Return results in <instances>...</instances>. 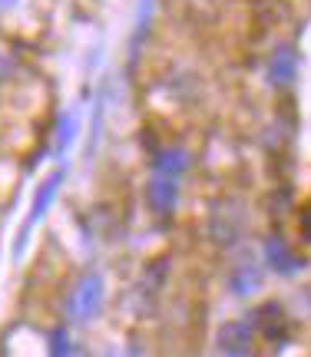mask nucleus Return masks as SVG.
<instances>
[{
	"mask_svg": "<svg viewBox=\"0 0 311 357\" xmlns=\"http://www.w3.org/2000/svg\"><path fill=\"white\" fill-rule=\"evenodd\" d=\"M10 3H17V0H0V7H10Z\"/></svg>",
	"mask_w": 311,
	"mask_h": 357,
	"instance_id": "obj_12",
	"label": "nucleus"
},
{
	"mask_svg": "<svg viewBox=\"0 0 311 357\" xmlns=\"http://www.w3.org/2000/svg\"><path fill=\"white\" fill-rule=\"evenodd\" d=\"M50 357H79L77 354V344L66 328H53L50 331Z\"/></svg>",
	"mask_w": 311,
	"mask_h": 357,
	"instance_id": "obj_10",
	"label": "nucleus"
},
{
	"mask_svg": "<svg viewBox=\"0 0 311 357\" xmlns=\"http://www.w3.org/2000/svg\"><path fill=\"white\" fill-rule=\"evenodd\" d=\"M245 231V218L238 208H222V212H212V222H208V235L219 248H235V242L242 238Z\"/></svg>",
	"mask_w": 311,
	"mask_h": 357,
	"instance_id": "obj_2",
	"label": "nucleus"
},
{
	"mask_svg": "<svg viewBox=\"0 0 311 357\" xmlns=\"http://www.w3.org/2000/svg\"><path fill=\"white\" fill-rule=\"evenodd\" d=\"M295 70H298V53L291 50L288 43L275 47L272 60H268V83L272 86H288L295 79Z\"/></svg>",
	"mask_w": 311,
	"mask_h": 357,
	"instance_id": "obj_9",
	"label": "nucleus"
},
{
	"mask_svg": "<svg viewBox=\"0 0 311 357\" xmlns=\"http://www.w3.org/2000/svg\"><path fill=\"white\" fill-rule=\"evenodd\" d=\"M63 176H66V169H56V172H53V176L47 178V182H43V185H40V189H37V195H33V205H30V212H26V218H24V231H20V245L26 242V235L33 231V225H37V222H40V215H43V212H47V208H50V205H53V199H56V189L63 185ZM20 245H17V248H20Z\"/></svg>",
	"mask_w": 311,
	"mask_h": 357,
	"instance_id": "obj_4",
	"label": "nucleus"
},
{
	"mask_svg": "<svg viewBox=\"0 0 311 357\" xmlns=\"http://www.w3.org/2000/svg\"><path fill=\"white\" fill-rule=\"evenodd\" d=\"M103 294H106V278L100 271H86V275H79L77 284L70 288L63 301V311H66V321H73V324H83V321H90L100 307H103Z\"/></svg>",
	"mask_w": 311,
	"mask_h": 357,
	"instance_id": "obj_1",
	"label": "nucleus"
},
{
	"mask_svg": "<svg viewBox=\"0 0 311 357\" xmlns=\"http://www.w3.org/2000/svg\"><path fill=\"white\" fill-rule=\"evenodd\" d=\"M73 129H77V119H73V116H63V119H60V132H56V149H66V142L73 139Z\"/></svg>",
	"mask_w": 311,
	"mask_h": 357,
	"instance_id": "obj_11",
	"label": "nucleus"
},
{
	"mask_svg": "<svg viewBox=\"0 0 311 357\" xmlns=\"http://www.w3.org/2000/svg\"><path fill=\"white\" fill-rule=\"evenodd\" d=\"M261 265L259 261H238V265L229 271V291L235 294V298H252V294L261 288Z\"/></svg>",
	"mask_w": 311,
	"mask_h": 357,
	"instance_id": "obj_7",
	"label": "nucleus"
},
{
	"mask_svg": "<svg viewBox=\"0 0 311 357\" xmlns=\"http://www.w3.org/2000/svg\"><path fill=\"white\" fill-rule=\"evenodd\" d=\"M189 169V149L185 146H166L153 155V176H166L179 182Z\"/></svg>",
	"mask_w": 311,
	"mask_h": 357,
	"instance_id": "obj_8",
	"label": "nucleus"
},
{
	"mask_svg": "<svg viewBox=\"0 0 311 357\" xmlns=\"http://www.w3.org/2000/svg\"><path fill=\"white\" fill-rule=\"evenodd\" d=\"M252 328H248L245 321H225L219 328V337H215V344L225 357H248L252 354Z\"/></svg>",
	"mask_w": 311,
	"mask_h": 357,
	"instance_id": "obj_5",
	"label": "nucleus"
},
{
	"mask_svg": "<svg viewBox=\"0 0 311 357\" xmlns=\"http://www.w3.org/2000/svg\"><path fill=\"white\" fill-rule=\"evenodd\" d=\"M146 202L153 212L159 215H169L176 202H179V182L166 176H149V185H146Z\"/></svg>",
	"mask_w": 311,
	"mask_h": 357,
	"instance_id": "obj_6",
	"label": "nucleus"
},
{
	"mask_svg": "<svg viewBox=\"0 0 311 357\" xmlns=\"http://www.w3.org/2000/svg\"><path fill=\"white\" fill-rule=\"evenodd\" d=\"M265 265L272 268V271H278V275L291 278V275H298L301 268H305V258L295 255V252H291V245H288L285 238L268 235V238H265Z\"/></svg>",
	"mask_w": 311,
	"mask_h": 357,
	"instance_id": "obj_3",
	"label": "nucleus"
}]
</instances>
